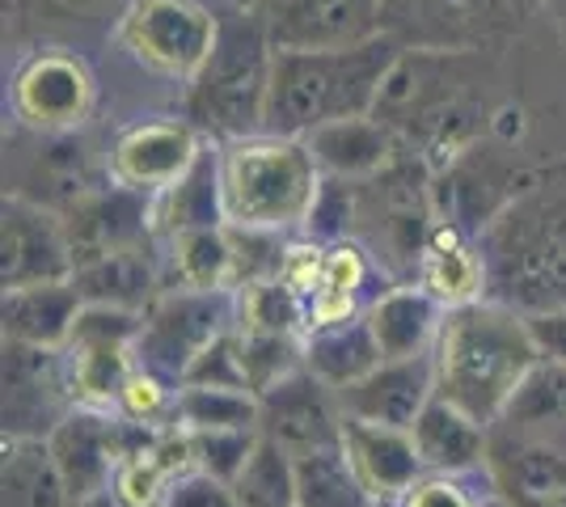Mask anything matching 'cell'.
Listing matches in <instances>:
<instances>
[{"mask_svg": "<svg viewBox=\"0 0 566 507\" xmlns=\"http://www.w3.org/2000/svg\"><path fill=\"white\" fill-rule=\"evenodd\" d=\"M499 51H401L377 102V119L401 145L440 169L457 152L491 136L503 102L491 97Z\"/></svg>", "mask_w": 566, "mask_h": 507, "instance_id": "6da1fadb", "label": "cell"}, {"mask_svg": "<svg viewBox=\"0 0 566 507\" xmlns=\"http://www.w3.org/2000/svg\"><path fill=\"white\" fill-rule=\"evenodd\" d=\"M478 242L491 300L524 317L566 309V166L533 169Z\"/></svg>", "mask_w": 566, "mask_h": 507, "instance_id": "7a4b0ae2", "label": "cell"}, {"mask_svg": "<svg viewBox=\"0 0 566 507\" xmlns=\"http://www.w3.org/2000/svg\"><path fill=\"white\" fill-rule=\"evenodd\" d=\"M398 55L401 47L389 34L364 39L352 47L275 51L262 131L305 140L317 127L355 119V115H373Z\"/></svg>", "mask_w": 566, "mask_h": 507, "instance_id": "3957f363", "label": "cell"}, {"mask_svg": "<svg viewBox=\"0 0 566 507\" xmlns=\"http://www.w3.org/2000/svg\"><path fill=\"white\" fill-rule=\"evenodd\" d=\"M431 360H436V393L495 427V419L512 402L528 368L542 360V351L528 317L486 296L449 309Z\"/></svg>", "mask_w": 566, "mask_h": 507, "instance_id": "277c9868", "label": "cell"}, {"mask_svg": "<svg viewBox=\"0 0 566 507\" xmlns=\"http://www.w3.org/2000/svg\"><path fill=\"white\" fill-rule=\"evenodd\" d=\"M216 169H220L224 224L283 233V237L305 233L308 212L326 178L308 140L280 131H254L216 145Z\"/></svg>", "mask_w": 566, "mask_h": 507, "instance_id": "5b68a950", "label": "cell"}, {"mask_svg": "<svg viewBox=\"0 0 566 507\" xmlns=\"http://www.w3.org/2000/svg\"><path fill=\"white\" fill-rule=\"evenodd\" d=\"M216 9H220V34L208 64L187 85L182 115L212 145H224L237 136L262 131L271 73H275V43L241 0H216Z\"/></svg>", "mask_w": 566, "mask_h": 507, "instance_id": "8992f818", "label": "cell"}, {"mask_svg": "<svg viewBox=\"0 0 566 507\" xmlns=\"http://www.w3.org/2000/svg\"><path fill=\"white\" fill-rule=\"evenodd\" d=\"M436 220V169L410 148L380 173L355 182L352 242L364 245L394 284L419 275V258Z\"/></svg>", "mask_w": 566, "mask_h": 507, "instance_id": "52a82bcc", "label": "cell"}, {"mask_svg": "<svg viewBox=\"0 0 566 507\" xmlns=\"http://www.w3.org/2000/svg\"><path fill=\"white\" fill-rule=\"evenodd\" d=\"M4 102L25 136H72L94 123L102 85L81 47L34 43L13 64Z\"/></svg>", "mask_w": 566, "mask_h": 507, "instance_id": "ba28073f", "label": "cell"}, {"mask_svg": "<svg viewBox=\"0 0 566 507\" xmlns=\"http://www.w3.org/2000/svg\"><path fill=\"white\" fill-rule=\"evenodd\" d=\"M220 34L216 0H132L115 30V43L136 68L174 85H190L208 64Z\"/></svg>", "mask_w": 566, "mask_h": 507, "instance_id": "9c48e42d", "label": "cell"}, {"mask_svg": "<svg viewBox=\"0 0 566 507\" xmlns=\"http://www.w3.org/2000/svg\"><path fill=\"white\" fill-rule=\"evenodd\" d=\"M237 326H241V288H178V284H169L140 314L136 360L182 385L190 363L199 360L216 338L233 335Z\"/></svg>", "mask_w": 566, "mask_h": 507, "instance_id": "30bf717a", "label": "cell"}, {"mask_svg": "<svg viewBox=\"0 0 566 507\" xmlns=\"http://www.w3.org/2000/svg\"><path fill=\"white\" fill-rule=\"evenodd\" d=\"M520 25L512 0H380V34L401 51H503Z\"/></svg>", "mask_w": 566, "mask_h": 507, "instance_id": "8fae6325", "label": "cell"}, {"mask_svg": "<svg viewBox=\"0 0 566 507\" xmlns=\"http://www.w3.org/2000/svg\"><path fill=\"white\" fill-rule=\"evenodd\" d=\"M136 338H140V314L111 309V305H85L72 338L64 342V372L76 406L115 411L127 377L136 372Z\"/></svg>", "mask_w": 566, "mask_h": 507, "instance_id": "7c38bea8", "label": "cell"}, {"mask_svg": "<svg viewBox=\"0 0 566 507\" xmlns=\"http://www.w3.org/2000/svg\"><path fill=\"white\" fill-rule=\"evenodd\" d=\"M208 145L212 140L187 115H144L115 131V140L106 145V166L118 187L157 199L203 157Z\"/></svg>", "mask_w": 566, "mask_h": 507, "instance_id": "4fadbf2b", "label": "cell"}, {"mask_svg": "<svg viewBox=\"0 0 566 507\" xmlns=\"http://www.w3.org/2000/svg\"><path fill=\"white\" fill-rule=\"evenodd\" d=\"M166 432V427H161ZM157 427H144L136 419L118 411H94V406H76V411L48 435L51 453L60 461V474L69 483L72 499L111 490L118 461L148 444Z\"/></svg>", "mask_w": 566, "mask_h": 507, "instance_id": "5bb4252c", "label": "cell"}, {"mask_svg": "<svg viewBox=\"0 0 566 507\" xmlns=\"http://www.w3.org/2000/svg\"><path fill=\"white\" fill-rule=\"evenodd\" d=\"M76 254L64 216L34 203L18 191H4L0 203V284L4 288H30V284H55L72 279Z\"/></svg>", "mask_w": 566, "mask_h": 507, "instance_id": "9a60e30c", "label": "cell"}, {"mask_svg": "<svg viewBox=\"0 0 566 507\" xmlns=\"http://www.w3.org/2000/svg\"><path fill=\"white\" fill-rule=\"evenodd\" d=\"M76 398L69 389L64 356L48 347L4 342V435L9 440H48Z\"/></svg>", "mask_w": 566, "mask_h": 507, "instance_id": "2e32d148", "label": "cell"}, {"mask_svg": "<svg viewBox=\"0 0 566 507\" xmlns=\"http://www.w3.org/2000/svg\"><path fill=\"white\" fill-rule=\"evenodd\" d=\"M275 51L352 47L380 34V0H241Z\"/></svg>", "mask_w": 566, "mask_h": 507, "instance_id": "e0dca14e", "label": "cell"}, {"mask_svg": "<svg viewBox=\"0 0 566 507\" xmlns=\"http://www.w3.org/2000/svg\"><path fill=\"white\" fill-rule=\"evenodd\" d=\"M259 432L296 457V453L343 444L347 414L331 385H322L308 368H296L292 377L259 393Z\"/></svg>", "mask_w": 566, "mask_h": 507, "instance_id": "ac0fdd59", "label": "cell"}, {"mask_svg": "<svg viewBox=\"0 0 566 507\" xmlns=\"http://www.w3.org/2000/svg\"><path fill=\"white\" fill-rule=\"evenodd\" d=\"M30 140H34V152L25 157L22 173H18V187H13L25 199L48 203V208H55L64 216L69 208H76L81 199H90V194L111 182L106 152H97L85 131H72V136H30Z\"/></svg>", "mask_w": 566, "mask_h": 507, "instance_id": "d6986e66", "label": "cell"}, {"mask_svg": "<svg viewBox=\"0 0 566 507\" xmlns=\"http://www.w3.org/2000/svg\"><path fill=\"white\" fill-rule=\"evenodd\" d=\"M72 237V254L76 263L111 254V250H132V245H153L157 242V220H153V194L118 187L115 178L81 199L76 208L64 212Z\"/></svg>", "mask_w": 566, "mask_h": 507, "instance_id": "ffe728a7", "label": "cell"}, {"mask_svg": "<svg viewBox=\"0 0 566 507\" xmlns=\"http://www.w3.org/2000/svg\"><path fill=\"white\" fill-rule=\"evenodd\" d=\"M436 398V360H380L364 381L338 389L343 414L352 423H380V427H415V419Z\"/></svg>", "mask_w": 566, "mask_h": 507, "instance_id": "44dd1931", "label": "cell"}, {"mask_svg": "<svg viewBox=\"0 0 566 507\" xmlns=\"http://www.w3.org/2000/svg\"><path fill=\"white\" fill-rule=\"evenodd\" d=\"M449 305L436 300L423 284L401 279L389 284L377 300L368 305V326L377 335V347L385 360H415V356H431L440 330H444Z\"/></svg>", "mask_w": 566, "mask_h": 507, "instance_id": "7402d4cb", "label": "cell"}, {"mask_svg": "<svg viewBox=\"0 0 566 507\" xmlns=\"http://www.w3.org/2000/svg\"><path fill=\"white\" fill-rule=\"evenodd\" d=\"M322 245H326L322 250V266H317V279H313V292H308L305 300L308 326L338 321V317H352V314H368V305L394 279L352 237L347 242H322Z\"/></svg>", "mask_w": 566, "mask_h": 507, "instance_id": "603a6c76", "label": "cell"}, {"mask_svg": "<svg viewBox=\"0 0 566 507\" xmlns=\"http://www.w3.org/2000/svg\"><path fill=\"white\" fill-rule=\"evenodd\" d=\"M72 284L81 288L85 305H111V309L144 314L153 305V296L166 288L161 242L111 250V254L85 258V263H76V271H72Z\"/></svg>", "mask_w": 566, "mask_h": 507, "instance_id": "cb8c5ba5", "label": "cell"}, {"mask_svg": "<svg viewBox=\"0 0 566 507\" xmlns=\"http://www.w3.org/2000/svg\"><path fill=\"white\" fill-rule=\"evenodd\" d=\"M81 314H85V296H81V288L72 279L30 284V288H4V300H0V335H4V342L64 351V342L72 338Z\"/></svg>", "mask_w": 566, "mask_h": 507, "instance_id": "d4e9b609", "label": "cell"}, {"mask_svg": "<svg viewBox=\"0 0 566 507\" xmlns=\"http://www.w3.org/2000/svg\"><path fill=\"white\" fill-rule=\"evenodd\" d=\"M410 440L431 474H486L491 453V423L473 419L470 411L452 406L449 398H431L423 414L415 419Z\"/></svg>", "mask_w": 566, "mask_h": 507, "instance_id": "484cf974", "label": "cell"}, {"mask_svg": "<svg viewBox=\"0 0 566 507\" xmlns=\"http://www.w3.org/2000/svg\"><path fill=\"white\" fill-rule=\"evenodd\" d=\"M343 448L380 507H394L427 474L423 457H419L406 427H380V423H352L347 419Z\"/></svg>", "mask_w": 566, "mask_h": 507, "instance_id": "4316f807", "label": "cell"}, {"mask_svg": "<svg viewBox=\"0 0 566 507\" xmlns=\"http://www.w3.org/2000/svg\"><path fill=\"white\" fill-rule=\"evenodd\" d=\"M415 284H423L449 309L486 300V258H482L478 233H470L457 220H436L423 258H419Z\"/></svg>", "mask_w": 566, "mask_h": 507, "instance_id": "83f0119b", "label": "cell"}, {"mask_svg": "<svg viewBox=\"0 0 566 507\" xmlns=\"http://www.w3.org/2000/svg\"><path fill=\"white\" fill-rule=\"evenodd\" d=\"M486 483L499 499L528 507L566 486V453L524 435L491 427V453H486Z\"/></svg>", "mask_w": 566, "mask_h": 507, "instance_id": "f1b7e54d", "label": "cell"}, {"mask_svg": "<svg viewBox=\"0 0 566 507\" xmlns=\"http://www.w3.org/2000/svg\"><path fill=\"white\" fill-rule=\"evenodd\" d=\"M305 140L313 148L322 173L347 178V182L373 178V173H380L389 161H398L401 152H406L398 131L385 119H377V115H355V119L317 127Z\"/></svg>", "mask_w": 566, "mask_h": 507, "instance_id": "f546056e", "label": "cell"}, {"mask_svg": "<svg viewBox=\"0 0 566 507\" xmlns=\"http://www.w3.org/2000/svg\"><path fill=\"white\" fill-rule=\"evenodd\" d=\"M190 469H195V461H190L187 432L166 427L118 461L111 490L123 507H166L169 490L182 483Z\"/></svg>", "mask_w": 566, "mask_h": 507, "instance_id": "4dcf8cb0", "label": "cell"}, {"mask_svg": "<svg viewBox=\"0 0 566 507\" xmlns=\"http://www.w3.org/2000/svg\"><path fill=\"white\" fill-rule=\"evenodd\" d=\"M380 360L385 356L368 326V314L338 317V321H322V326L305 330V368L334 393L364 381Z\"/></svg>", "mask_w": 566, "mask_h": 507, "instance_id": "1f68e13d", "label": "cell"}, {"mask_svg": "<svg viewBox=\"0 0 566 507\" xmlns=\"http://www.w3.org/2000/svg\"><path fill=\"white\" fill-rule=\"evenodd\" d=\"M495 427L566 453V363L545 360V356L533 363L512 393V402L495 419Z\"/></svg>", "mask_w": 566, "mask_h": 507, "instance_id": "d6a6232c", "label": "cell"}, {"mask_svg": "<svg viewBox=\"0 0 566 507\" xmlns=\"http://www.w3.org/2000/svg\"><path fill=\"white\" fill-rule=\"evenodd\" d=\"M132 0H18L4 13L22 25L34 43H69L85 39H115L118 22Z\"/></svg>", "mask_w": 566, "mask_h": 507, "instance_id": "836d02e7", "label": "cell"}, {"mask_svg": "<svg viewBox=\"0 0 566 507\" xmlns=\"http://www.w3.org/2000/svg\"><path fill=\"white\" fill-rule=\"evenodd\" d=\"M72 490L48 440L0 444V507H69Z\"/></svg>", "mask_w": 566, "mask_h": 507, "instance_id": "e575fe53", "label": "cell"}, {"mask_svg": "<svg viewBox=\"0 0 566 507\" xmlns=\"http://www.w3.org/2000/svg\"><path fill=\"white\" fill-rule=\"evenodd\" d=\"M161 242V263H166V288H233V242L229 224H208V229H182L157 237Z\"/></svg>", "mask_w": 566, "mask_h": 507, "instance_id": "d590c367", "label": "cell"}, {"mask_svg": "<svg viewBox=\"0 0 566 507\" xmlns=\"http://www.w3.org/2000/svg\"><path fill=\"white\" fill-rule=\"evenodd\" d=\"M153 220H157V237L182 233V229H208L224 224L220 208V169H216V145L203 148V157L169 187L153 199Z\"/></svg>", "mask_w": 566, "mask_h": 507, "instance_id": "8d00e7d4", "label": "cell"}, {"mask_svg": "<svg viewBox=\"0 0 566 507\" xmlns=\"http://www.w3.org/2000/svg\"><path fill=\"white\" fill-rule=\"evenodd\" d=\"M296 507H380L343 444L296 453Z\"/></svg>", "mask_w": 566, "mask_h": 507, "instance_id": "74e56055", "label": "cell"}, {"mask_svg": "<svg viewBox=\"0 0 566 507\" xmlns=\"http://www.w3.org/2000/svg\"><path fill=\"white\" fill-rule=\"evenodd\" d=\"M174 427L182 432H224V427H254L259 432V393L233 385H178Z\"/></svg>", "mask_w": 566, "mask_h": 507, "instance_id": "f35d334b", "label": "cell"}, {"mask_svg": "<svg viewBox=\"0 0 566 507\" xmlns=\"http://www.w3.org/2000/svg\"><path fill=\"white\" fill-rule=\"evenodd\" d=\"M229 486L241 507H296V457L259 432L254 453Z\"/></svg>", "mask_w": 566, "mask_h": 507, "instance_id": "ab89813d", "label": "cell"}, {"mask_svg": "<svg viewBox=\"0 0 566 507\" xmlns=\"http://www.w3.org/2000/svg\"><path fill=\"white\" fill-rule=\"evenodd\" d=\"M241 363L254 393L305 368V335H275V330H250L241 326Z\"/></svg>", "mask_w": 566, "mask_h": 507, "instance_id": "60d3db41", "label": "cell"}, {"mask_svg": "<svg viewBox=\"0 0 566 507\" xmlns=\"http://www.w3.org/2000/svg\"><path fill=\"white\" fill-rule=\"evenodd\" d=\"M229 242H233V288H259V284L280 279L292 237L262 233V229H233L229 224Z\"/></svg>", "mask_w": 566, "mask_h": 507, "instance_id": "b9f144b4", "label": "cell"}, {"mask_svg": "<svg viewBox=\"0 0 566 507\" xmlns=\"http://www.w3.org/2000/svg\"><path fill=\"white\" fill-rule=\"evenodd\" d=\"M174 406H178V381H169L166 372H153L136 363V372L127 377V385L118 393V414L136 419L144 427H174Z\"/></svg>", "mask_w": 566, "mask_h": 507, "instance_id": "7bdbcfd3", "label": "cell"}, {"mask_svg": "<svg viewBox=\"0 0 566 507\" xmlns=\"http://www.w3.org/2000/svg\"><path fill=\"white\" fill-rule=\"evenodd\" d=\"M190 461L199 474H212L220 483H233L245 457L254 453L259 432L254 427H224V432H187Z\"/></svg>", "mask_w": 566, "mask_h": 507, "instance_id": "ee69618b", "label": "cell"}, {"mask_svg": "<svg viewBox=\"0 0 566 507\" xmlns=\"http://www.w3.org/2000/svg\"><path fill=\"white\" fill-rule=\"evenodd\" d=\"M495 490L486 474H431L427 469L394 507H482Z\"/></svg>", "mask_w": 566, "mask_h": 507, "instance_id": "f6af8a7d", "label": "cell"}, {"mask_svg": "<svg viewBox=\"0 0 566 507\" xmlns=\"http://www.w3.org/2000/svg\"><path fill=\"white\" fill-rule=\"evenodd\" d=\"M187 385H233V389H250L245 381V363H241V326L233 335L216 338L212 347L190 363V372L182 377Z\"/></svg>", "mask_w": 566, "mask_h": 507, "instance_id": "bcb514c9", "label": "cell"}, {"mask_svg": "<svg viewBox=\"0 0 566 507\" xmlns=\"http://www.w3.org/2000/svg\"><path fill=\"white\" fill-rule=\"evenodd\" d=\"M166 507H241V499L233 495V486L212 478V474H199L190 469L182 483L169 490Z\"/></svg>", "mask_w": 566, "mask_h": 507, "instance_id": "7dc6e473", "label": "cell"}, {"mask_svg": "<svg viewBox=\"0 0 566 507\" xmlns=\"http://www.w3.org/2000/svg\"><path fill=\"white\" fill-rule=\"evenodd\" d=\"M533 326V338H537V351L545 360L566 363V309H549V314H533L528 317Z\"/></svg>", "mask_w": 566, "mask_h": 507, "instance_id": "c3c4849f", "label": "cell"}, {"mask_svg": "<svg viewBox=\"0 0 566 507\" xmlns=\"http://www.w3.org/2000/svg\"><path fill=\"white\" fill-rule=\"evenodd\" d=\"M542 13H545V22H549V30H554V39L566 47V0H545Z\"/></svg>", "mask_w": 566, "mask_h": 507, "instance_id": "681fc988", "label": "cell"}, {"mask_svg": "<svg viewBox=\"0 0 566 507\" xmlns=\"http://www.w3.org/2000/svg\"><path fill=\"white\" fill-rule=\"evenodd\" d=\"M69 507H123L115 499V490H97V495H81V499H72Z\"/></svg>", "mask_w": 566, "mask_h": 507, "instance_id": "f907efd6", "label": "cell"}, {"mask_svg": "<svg viewBox=\"0 0 566 507\" xmlns=\"http://www.w3.org/2000/svg\"><path fill=\"white\" fill-rule=\"evenodd\" d=\"M528 507H566V486L563 490H554V495H545V499H537V504H528Z\"/></svg>", "mask_w": 566, "mask_h": 507, "instance_id": "816d5d0a", "label": "cell"}, {"mask_svg": "<svg viewBox=\"0 0 566 507\" xmlns=\"http://www.w3.org/2000/svg\"><path fill=\"white\" fill-rule=\"evenodd\" d=\"M512 4H516V9L524 13V18H533V13H542L545 0H512Z\"/></svg>", "mask_w": 566, "mask_h": 507, "instance_id": "f5cc1de1", "label": "cell"}, {"mask_svg": "<svg viewBox=\"0 0 566 507\" xmlns=\"http://www.w3.org/2000/svg\"><path fill=\"white\" fill-rule=\"evenodd\" d=\"M482 507H516V504H507V499H499V495H491V499H486Z\"/></svg>", "mask_w": 566, "mask_h": 507, "instance_id": "db71d44e", "label": "cell"}, {"mask_svg": "<svg viewBox=\"0 0 566 507\" xmlns=\"http://www.w3.org/2000/svg\"><path fill=\"white\" fill-rule=\"evenodd\" d=\"M9 4H18V0H4V9H9Z\"/></svg>", "mask_w": 566, "mask_h": 507, "instance_id": "11a10c76", "label": "cell"}]
</instances>
